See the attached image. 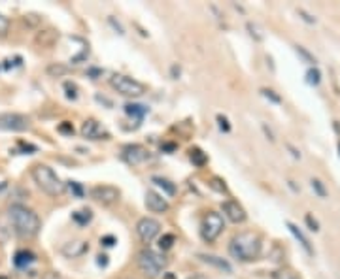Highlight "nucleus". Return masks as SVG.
<instances>
[{"instance_id": "nucleus-1", "label": "nucleus", "mask_w": 340, "mask_h": 279, "mask_svg": "<svg viewBox=\"0 0 340 279\" xmlns=\"http://www.w3.org/2000/svg\"><path fill=\"white\" fill-rule=\"evenodd\" d=\"M8 217H10V223L14 226L15 234L23 239H30L40 232V217L34 209L27 208L23 204H14L8 209Z\"/></svg>"}, {"instance_id": "nucleus-2", "label": "nucleus", "mask_w": 340, "mask_h": 279, "mask_svg": "<svg viewBox=\"0 0 340 279\" xmlns=\"http://www.w3.org/2000/svg\"><path fill=\"white\" fill-rule=\"evenodd\" d=\"M261 238L255 232H238L234 234L233 239L229 241V253L233 259L240 260V262H252V260H257L259 255H261Z\"/></svg>"}, {"instance_id": "nucleus-3", "label": "nucleus", "mask_w": 340, "mask_h": 279, "mask_svg": "<svg viewBox=\"0 0 340 279\" xmlns=\"http://www.w3.org/2000/svg\"><path fill=\"white\" fill-rule=\"evenodd\" d=\"M30 176L34 183L42 189L45 195L49 196H61L64 193V183L59 179V176L55 174L53 168H49L47 164H36L30 170Z\"/></svg>"}, {"instance_id": "nucleus-4", "label": "nucleus", "mask_w": 340, "mask_h": 279, "mask_svg": "<svg viewBox=\"0 0 340 279\" xmlns=\"http://www.w3.org/2000/svg\"><path fill=\"white\" fill-rule=\"evenodd\" d=\"M169 266V259L159 251H153L149 247L138 253V268L140 272L149 279H155L163 274V270Z\"/></svg>"}, {"instance_id": "nucleus-5", "label": "nucleus", "mask_w": 340, "mask_h": 279, "mask_svg": "<svg viewBox=\"0 0 340 279\" xmlns=\"http://www.w3.org/2000/svg\"><path fill=\"white\" fill-rule=\"evenodd\" d=\"M110 85H112L113 91H117L123 97L136 98L146 93V85L138 80H134V78H128L125 74H113L110 78Z\"/></svg>"}, {"instance_id": "nucleus-6", "label": "nucleus", "mask_w": 340, "mask_h": 279, "mask_svg": "<svg viewBox=\"0 0 340 279\" xmlns=\"http://www.w3.org/2000/svg\"><path fill=\"white\" fill-rule=\"evenodd\" d=\"M223 228H225V219H223V215L217 213V211H208V213L204 215L202 223H200V236H202L204 241L212 243V241H215V239L219 238V234L223 232Z\"/></svg>"}, {"instance_id": "nucleus-7", "label": "nucleus", "mask_w": 340, "mask_h": 279, "mask_svg": "<svg viewBox=\"0 0 340 279\" xmlns=\"http://www.w3.org/2000/svg\"><path fill=\"white\" fill-rule=\"evenodd\" d=\"M28 128H30V119L23 113H2L0 115V130L25 132Z\"/></svg>"}, {"instance_id": "nucleus-8", "label": "nucleus", "mask_w": 340, "mask_h": 279, "mask_svg": "<svg viewBox=\"0 0 340 279\" xmlns=\"http://www.w3.org/2000/svg\"><path fill=\"white\" fill-rule=\"evenodd\" d=\"M161 232V223L153 217H142L136 223V234L142 239V243H151Z\"/></svg>"}, {"instance_id": "nucleus-9", "label": "nucleus", "mask_w": 340, "mask_h": 279, "mask_svg": "<svg viewBox=\"0 0 340 279\" xmlns=\"http://www.w3.org/2000/svg\"><path fill=\"white\" fill-rule=\"evenodd\" d=\"M89 196L95 200V202H99L102 206H110V204H115L117 200H119V189L117 187H113V185H97V187H93L91 191H89Z\"/></svg>"}, {"instance_id": "nucleus-10", "label": "nucleus", "mask_w": 340, "mask_h": 279, "mask_svg": "<svg viewBox=\"0 0 340 279\" xmlns=\"http://www.w3.org/2000/svg\"><path fill=\"white\" fill-rule=\"evenodd\" d=\"M121 159L130 166H138L149 159V151L140 143H128L121 149Z\"/></svg>"}, {"instance_id": "nucleus-11", "label": "nucleus", "mask_w": 340, "mask_h": 279, "mask_svg": "<svg viewBox=\"0 0 340 279\" xmlns=\"http://www.w3.org/2000/svg\"><path fill=\"white\" fill-rule=\"evenodd\" d=\"M80 132H82V136H84L85 140H108L110 138L108 130L100 125L97 119H85L82 128H80Z\"/></svg>"}, {"instance_id": "nucleus-12", "label": "nucleus", "mask_w": 340, "mask_h": 279, "mask_svg": "<svg viewBox=\"0 0 340 279\" xmlns=\"http://www.w3.org/2000/svg\"><path fill=\"white\" fill-rule=\"evenodd\" d=\"M221 209H223V215H225L231 223H234V224H240L248 219L246 209L242 208L236 200H227V202H223Z\"/></svg>"}, {"instance_id": "nucleus-13", "label": "nucleus", "mask_w": 340, "mask_h": 279, "mask_svg": "<svg viewBox=\"0 0 340 279\" xmlns=\"http://www.w3.org/2000/svg\"><path fill=\"white\" fill-rule=\"evenodd\" d=\"M146 208L153 213H165V211H169L170 204L163 195H159L155 191H148L146 193Z\"/></svg>"}, {"instance_id": "nucleus-14", "label": "nucleus", "mask_w": 340, "mask_h": 279, "mask_svg": "<svg viewBox=\"0 0 340 279\" xmlns=\"http://www.w3.org/2000/svg\"><path fill=\"white\" fill-rule=\"evenodd\" d=\"M87 249H89V245H87L85 239H70V241L63 243L61 253H63L66 259H78V257H82L84 253H87Z\"/></svg>"}, {"instance_id": "nucleus-15", "label": "nucleus", "mask_w": 340, "mask_h": 279, "mask_svg": "<svg viewBox=\"0 0 340 279\" xmlns=\"http://www.w3.org/2000/svg\"><path fill=\"white\" fill-rule=\"evenodd\" d=\"M287 228H289V232H291V234H293V236L297 238L298 239V243H300V245H302V247H304V251L308 253V255H314V249H312V245H310V241H308V238L304 236V234H302V230H300V228H298L297 224H293V223H289V221H287Z\"/></svg>"}, {"instance_id": "nucleus-16", "label": "nucleus", "mask_w": 340, "mask_h": 279, "mask_svg": "<svg viewBox=\"0 0 340 279\" xmlns=\"http://www.w3.org/2000/svg\"><path fill=\"white\" fill-rule=\"evenodd\" d=\"M34 260H36V255L32 251H27V249L17 251L14 257V264L17 266V268H27V266L32 264Z\"/></svg>"}, {"instance_id": "nucleus-17", "label": "nucleus", "mask_w": 340, "mask_h": 279, "mask_svg": "<svg viewBox=\"0 0 340 279\" xmlns=\"http://www.w3.org/2000/svg\"><path fill=\"white\" fill-rule=\"evenodd\" d=\"M198 259L202 260V262H206V264H212L215 268H219V270H225L227 274H231L233 272V268L231 264L223 260V259H219V257H213V255H198Z\"/></svg>"}, {"instance_id": "nucleus-18", "label": "nucleus", "mask_w": 340, "mask_h": 279, "mask_svg": "<svg viewBox=\"0 0 340 279\" xmlns=\"http://www.w3.org/2000/svg\"><path fill=\"white\" fill-rule=\"evenodd\" d=\"M125 113H127L128 117H134V119L142 121L144 115L148 113V108L142 106V104H125Z\"/></svg>"}, {"instance_id": "nucleus-19", "label": "nucleus", "mask_w": 340, "mask_h": 279, "mask_svg": "<svg viewBox=\"0 0 340 279\" xmlns=\"http://www.w3.org/2000/svg\"><path fill=\"white\" fill-rule=\"evenodd\" d=\"M189 159H191V162H193L195 166H198V168H202L206 162H208V155L204 153L202 149H198V147L189 149Z\"/></svg>"}, {"instance_id": "nucleus-20", "label": "nucleus", "mask_w": 340, "mask_h": 279, "mask_svg": "<svg viewBox=\"0 0 340 279\" xmlns=\"http://www.w3.org/2000/svg\"><path fill=\"white\" fill-rule=\"evenodd\" d=\"M91 219H93V213H91V209H80V211H74L72 213V221L78 224H89L91 223Z\"/></svg>"}, {"instance_id": "nucleus-21", "label": "nucleus", "mask_w": 340, "mask_h": 279, "mask_svg": "<svg viewBox=\"0 0 340 279\" xmlns=\"http://www.w3.org/2000/svg\"><path fill=\"white\" fill-rule=\"evenodd\" d=\"M151 181L155 183L157 187H161V189H163L169 196L176 195V185H174L172 181H169V179H165V178H153Z\"/></svg>"}, {"instance_id": "nucleus-22", "label": "nucleus", "mask_w": 340, "mask_h": 279, "mask_svg": "<svg viewBox=\"0 0 340 279\" xmlns=\"http://www.w3.org/2000/svg\"><path fill=\"white\" fill-rule=\"evenodd\" d=\"M47 76H51V78H63L66 72H68V66H64V64H61V62H53V64H49L47 68Z\"/></svg>"}, {"instance_id": "nucleus-23", "label": "nucleus", "mask_w": 340, "mask_h": 279, "mask_svg": "<svg viewBox=\"0 0 340 279\" xmlns=\"http://www.w3.org/2000/svg\"><path fill=\"white\" fill-rule=\"evenodd\" d=\"M174 243H176V236H174V234H163V236L159 238V249H161V251H169V249H172Z\"/></svg>"}, {"instance_id": "nucleus-24", "label": "nucleus", "mask_w": 340, "mask_h": 279, "mask_svg": "<svg viewBox=\"0 0 340 279\" xmlns=\"http://www.w3.org/2000/svg\"><path fill=\"white\" fill-rule=\"evenodd\" d=\"M321 81V72L318 68H310L306 72V83L308 85H319Z\"/></svg>"}, {"instance_id": "nucleus-25", "label": "nucleus", "mask_w": 340, "mask_h": 279, "mask_svg": "<svg viewBox=\"0 0 340 279\" xmlns=\"http://www.w3.org/2000/svg\"><path fill=\"white\" fill-rule=\"evenodd\" d=\"M272 278H274V279H300L297 274H295L293 270H289V268H283V270L274 272V274H272Z\"/></svg>"}, {"instance_id": "nucleus-26", "label": "nucleus", "mask_w": 340, "mask_h": 279, "mask_svg": "<svg viewBox=\"0 0 340 279\" xmlns=\"http://www.w3.org/2000/svg\"><path fill=\"white\" fill-rule=\"evenodd\" d=\"M310 185H312V189H314V191L318 193V196H319V198H325V196H327V189L323 187V183L319 181V179H312Z\"/></svg>"}, {"instance_id": "nucleus-27", "label": "nucleus", "mask_w": 340, "mask_h": 279, "mask_svg": "<svg viewBox=\"0 0 340 279\" xmlns=\"http://www.w3.org/2000/svg\"><path fill=\"white\" fill-rule=\"evenodd\" d=\"M210 187H212L213 191H217V193H227V185L223 179H219V178H212V181H210Z\"/></svg>"}, {"instance_id": "nucleus-28", "label": "nucleus", "mask_w": 340, "mask_h": 279, "mask_svg": "<svg viewBox=\"0 0 340 279\" xmlns=\"http://www.w3.org/2000/svg\"><path fill=\"white\" fill-rule=\"evenodd\" d=\"M66 187H68V191H70L74 196H78V198H82V196H84V189H82V185H80L78 181H68V185H66Z\"/></svg>"}, {"instance_id": "nucleus-29", "label": "nucleus", "mask_w": 340, "mask_h": 279, "mask_svg": "<svg viewBox=\"0 0 340 279\" xmlns=\"http://www.w3.org/2000/svg\"><path fill=\"white\" fill-rule=\"evenodd\" d=\"M295 51H297L298 55L302 57V59H304V60H306V62H316V59H314V57L310 55V53H308V51H306V49H304V47H302V45H295Z\"/></svg>"}, {"instance_id": "nucleus-30", "label": "nucleus", "mask_w": 340, "mask_h": 279, "mask_svg": "<svg viewBox=\"0 0 340 279\" xmlns=\"http://www.w3.org/2000/svg\"><path fill=\"white\" fill-rule=\"evenodd\" d=\"M8 30H10V21H8V17L0 14V36H6Z\"/></svg>"}, {"instance_id": "nucleus-31", "label": "nucleus", "mask_w": 340, "mask_h": 279, "mask_svg": "<svg viewBox=\"0 0 340 279\" xmlns=\"http://www.w3.org/2000/svg\"><path fill=\"white\" fill-rule=\"evenodd\" d=\"M64 89H66V98H70V100H76V98H78V93H76L78 89H76V85L74 83H70V81L64 83Z\"/></svg>"}, {"instance_id": "nucleus-32", "label": "nucleus", "mask_w": 340, "mask_h": 279, "mask_svg": "<svg viewBox=\"0 0 340 279\" xmlns=\"http://www.w3.org/2000/svg\"><path fill=\"white\" fill-rule=\"evenodd\" d=\"M261 93H263V97L269 98V100H272L274 104H280V102H282V98L278 97V95H274V91H270V89H263Z\"/></svg>"}, {"instance_id": "nucleus-33", "label": "nucleus", "mask_w": 340, "mask_h": 279, "mask_svg": "<svg viewBox=\"0 0 340 279\" xmlns=\"http://www.w3.org/2000/svg\"><path fill=\"white\" fill-rule=\"evenodd\" d=\"M215 119H217V123H219V128H221L223 132H231V125H229V121H227L225 115H217Z\"/></svg>"}, {"instance_id": "nucleus-34", "label": "nucleus", "mask_w": 340, "mask_h": 279, "mask_svg": "<svg viewBox=\"0 0 340 279\" xmlns=\"http://www.w3.org/2000/svg\"><path fill=\"white\" fill-rule=\"evenodd\" d=\"M306 224L310 226V230H314V232H318V230H319V224H318V221H316L312 215H306Z\"/></svg>"}, {"instance_id": "nucleus-35", "label": "nucleus", "mask_w": 340, "mask_h": 279, "mask_svg": "<svg viewBox=\"0 0 340 279\" xmlns=\"http://www.w3.org/2000/svg\"><path fill=\"white\" fill-rule=\"evenodd\" d=\"M59 132H63V134H74V126L70 123H63V125L59 126Z\"/></svg>"}, {"instance_id": "nucleus-36", "label": "nucleus", "mask_w": 340, "mask_h": 279, "mask_svg": "<svg viewBox=\"0 0 340 279\" xmlns=\"http://www.w3.org/2000/svg\"><path fill=\"white\" fill-rule=\"evenodd\" d=\"M102 243H104L106 247H112L113 243H115V238H113V236H104V238H102Z\"/></svg>"}, {"instance_id": "nucleus-37", "label": "nucleus", "mask_w": 340, "mask_h": 279, "mask_svg": "<svg viewBox=\"0 0 340 279\" xmlns=\"http://www.w3.org/2000/svg\"><path fill=\"white\" fill-rule=\"evenodd\" d=\"M42 279H63V276L57 274V272H47L45 276H42Z\"/></svg>"}, {"instance_id": "nucleus-38", "label": "nucleus", "mask_w": 340, "mask_h": 279, "mask_svg": "<svg viewBox=\"0 0 340 279\" xmlns=\"http://www.w3.org/2000/svg\"><path fill=\"white\" fill-rule=\"evenodd\" d=\"M97 259H99V260H97V262H99V266H106V264H108V257H106V255H99Z\"/></svg>"}, {"instance_id": "nucleus-39", "label": "nucleus", "mask_w": 340, "mask_h": 279, "mask_svg": "<svg viewBox=\"0 0 340 279\" xmlns=\"http://www.w3.org/2000/svg\"><path fill=\"white\" fill-rule=\"evenodd\" d=\"M163 149H165V151H174V149H176V145H174V143H165V145H163Z\"/></svg>"}, {"instance_id": "nucleus-40", "label": "nucleus", "mask_w": 340, "mask_h": 279, "mask_svg": "<svg viewBox=\"0 0 340 279\" xmlns=\"http://www.w3.org/2000/svg\"><path fill=\"white\" fill-rule=\"evenodd\" d=\"M187 279H208V278L202 276V274H197V276H191V278H187Z\"/></svg>"}, {"instance_id": "nucleus-41", "label": "nucleus", "mask_w": 340, "mask_h": 279, "mask_svg": "<svg viewBox=\"0 0 340 279\" xmlns=\"http://www.w3.org/2000/svg\"><path fill=\"white\" fill-rule=\"evenodd\" d=\"M0 279H10L8 276H4V274H0Z\"/></svg>"}, {"instance_id": "nucleus-42", "label": "nucleus", "mask_w": 340, "mask_h": 279, "mask_svg": "<svg viewBox=\"0 0 340 279\" xmlns=\"http://www.w3.org/2000/svg\"><path fill=\"white\" fill-rule=\"evenodd\" d=\"M339 149H340V145H339Z\"/></svg>"}]
</instances>
